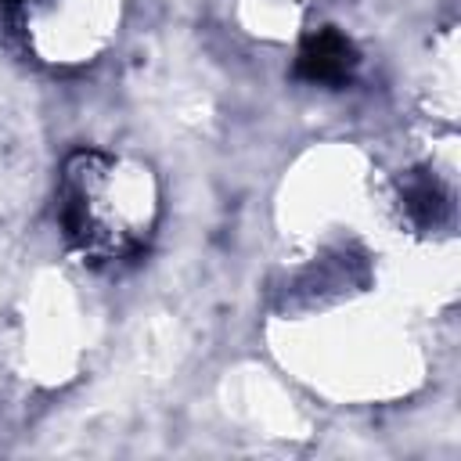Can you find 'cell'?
<instances>
[{
    "instance_id": "cell-1",
    "label": "cell",
    "mask_w": 461,
    "mask_h": 461,
    "mask_svg": "<svg viewBox=\"0 0 461 461\" xmlns=\"http://www.w3.org/2000/svg\"><path fill=\"white\" fill-rule=\"evenodd\" d=\"M126 166L97 148H79L61 166L58 220L68 245L90 263H115L144 252L151 238L155 209H133L119 202L137 180H126Z\"/></svg>"
},
{
    "instance_id": "cell-2",
    "label": "cell",
    "mask_w": 461,
    "mask_h": 461,
    "mask_svg": "<svg viewBox=\"0 0 461 461\" xmlns=\"http://www.w3.org/2000/svg\"><path fill=\"white\" fill-rule=\"evenodd\" d=\"M360 65V54L349 36H342L335 25H321L303 36L295 54V76L313 86H346Z\"/></svg>"
},
{
    "instance_id": "cell-3",
    "label": "cell",
    "mask_w": 461,
    "mask_h": 461,
    "mask_svg": "<svg viewBox=\"0 0 461 461\" xmlns=\"http://www.w3.org/2000/svg\"><path fill=\"white\" fill-rule=\"evenodd\" d=\"M400 205H403L407 220L421 230L439 227L450 216V194L429 169H411L400 180Z\"/></svg>"
},
{
    "instance_id": "cell-4",
    "label": "cell",
    "mask_w": 461,
    "mask_h": 461,
    "mask_svg": "<svg viewBox=\"0 0 461 461\" xmlns=\"http://www.w3.org/2000/svg\"><path fill=\"white\" fill-rule=\"evenodd\" d=\"M11 4H25V0H11Z\"/></svg>"
}]
</instances>
